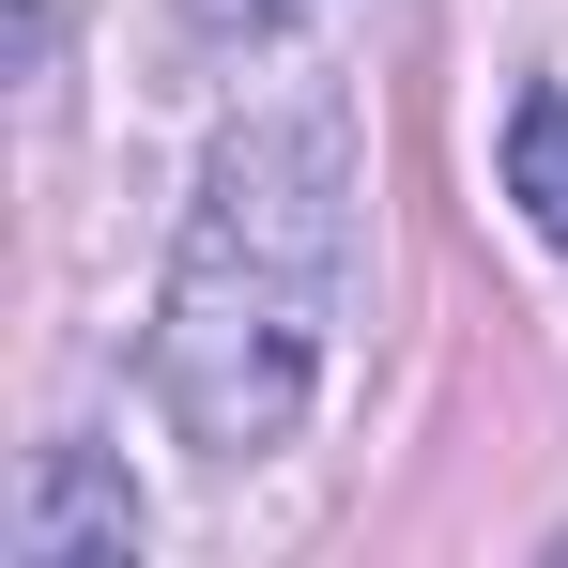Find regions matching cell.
Masks as SVG:
<instances>
[{"label":"cell","mask_w":568,"mask_h":568,"mask_svg":"<svg viewBox=\"0 0 568 568\" xmlns=\"http://www.w3.org/2000/svg\"><path fill=\"white\" fill-rule=\"evenodd\" d=\"M338 292H354V108L277 93L200 154L170 292H154V399L215 476L277 462L307 430L338 369Z\"/></svg>","instance_id":"6da1fadb"},{"label":"cell","mask_w":568,"mask_h":568,"mask_svg":"<svg viewBox=\"0 0 568 568\" xmlns=\"http://www.w3.org/2000/svg\"><path fill=\"white\" fill-rule=\"evenodd\" d=\"M139 538H154V507H139V476L108 446H31V491L0 523L16 568H139Z\"/></svg>","instance_id":"7a4b0ae2"},{"label":"cell","mask_w":568,"mask_h":568,"mask_svg":"<svg viewBox=\"0 0 568 568\" xmlns=\"http://www.w3.org/2000/svg\"><path fill=\"white\" fill-rule=\"evenodd\" d=\"M507 200H523V231L568 262V93H554V78L507 108Z\"/></svg>","instance_id":"3957f363"},{"label":"cell","mask_w":568,"mask_h":568,"mask_svg":"<svg viewBox=\"0 0 568 568\" xmlns=\"http://www.w3.org/2000/svg\"><path fill=\"white\" fill-rule=\"evenodd\" d=\"M292 16H307V0H185V47H215V62H231V47H277Z\"/></svg>","instance_id":"277c9868"}]
</instances>
